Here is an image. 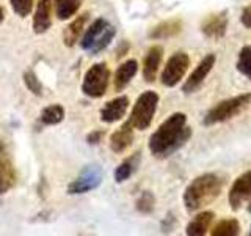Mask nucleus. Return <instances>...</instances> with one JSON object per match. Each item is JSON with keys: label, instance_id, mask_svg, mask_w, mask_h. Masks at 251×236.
<instances>
[{"label": "nucleus", "instance_id": "obj_1", "mask_svg": "<svg viewBox=\"0 0 251 236\" xmlns=\"http://www.w3.org/2000/svg\"><path fill=\"white\" fill-rule=\"evenodd\" d=\"M192 137V129L187 126V115L176 112L165 120L149 137V151L157 157H168L182 148Z\"/></svg>", "mask_w": 251, "mask_h": 236}, {"label": "nucleus", "instance_id": "obj_2", "mask_svg": "<svg viewBox=\"0 0 251 236\" xmlns=\"http://www.w3.org/2000/svg\"><path fill=\"white\" fill-rule=\"evenodd\" d=\"M225 181L217 173H204L196 177L184 191V205L188 212L200 211L217 200L223 191Z\"/></svg>", "mask_w": 251, "mask_h": 236}, {"label": "nucleus", "instance_id": "obj_3", "mask_svg": "<svg viewBox=\"0 0 251 236\" xmlns=\"http://www.w3.org/2000/svg\"><path fill=\"white\" fill-rule=\"evenodd\" d=\"M116 35V29L107 19L99 18L94 21L80 41L82 49L90 54H99L110 46Z\"/></svg>", "mask_w": 251, "mask_h": 236}, {"label": "nucleus", "instance_id": "obj_4", "mask_svg": "<svg viewBox=\"0 0 251 236\" xmlns=\"http://www.w3.org/2000/svg\"><path fill=\"white\" fill-rule=\"evenodd\" d=\"M250 102H251V93H243V94H239V96L218 102V104L212 107L206 114V117L202 118V124L214 126V124L231 120L235 115H239L243 109H247Z\"/></svg>", "mask_w": 251, "mask_h": 236}, {"label": "nucleus", "instance_id": "obj_5", "mask_svg": "<svg viewBox=\"0 0 251 236\" xmlns=\"http://www.w3.org/2000/svg\"><path fill=\"white\" fill-rule=\"evenodd\" d=\"M157 106H159V94L155 91L148 90L145 93H141L137 98V102L133 104L132 114L129 117L130 124L138 131L148 129L157 112Z\"/></svg>", "mask_w": 251, "mask_h": 236}, {"label": "nucleus", "instance_id": "obj_6", "mask_svg": "<svg viewBox=\"0 0 251 236\" xmlns=\"http://www.w3.org/2000/svg\"><path fill=\"white\" fill-rule=\"evenodd\" d=\"M110 69L105 63H96L93 65L83 77L82 91L90 98H100L104 96L108 87Z\"/></svg>", "mask_w": 251, "mask_h": 236}, {"label": "nucleus", "instance_id": "obj_7", "mask_svg": "<svg viewBox=\"0 0 251 236\" xmlns=\"http://www.w3.org/2000/svg\"><path fill=\"white\" fill-rule=\"evenodd\" d=\"M102 177H104V173H102V169L99 165H96V164L86 165V167L80 172V175L68 186V194L78 195V194L90 192L93 189L100 186Z\"/></svg>", "mask_w": 251, "mask_h": 236}, {"label": "nucleus", "instance_id": "obj_8", "mask_svg": "<svg viewBox=\"0 0 251 236\" xmlns=\"http://www.w3.org/2000/svg\"><path fill=\"white\" fill-rule=\"evenodd\" d=\"M188 65H190V59L185 52H176L175 55H171L162 71V84L165 87L177 85L180 79L185 76Z\"/></svg>", "mask_w": 251, "mask_h": 236}, {"label": "nucleus", "instance_id": "obj_9", "mask_svg": "<svg viewBox=\"0 0 251 236\" xmlns=\"http://www.w3.org/2000/svg\"><path fill=\"white\" fill-rule=\"evenodd\" d=\"M251 199V170L245 172L234 181V184L229 189L227 200L234 211H239L242 205Z\"/></svg>", "mask_w": 251, "mask_h": 236}, {"label": "nucleus", "instance_id": "obj_10", "mask_svg": "<svg viewBox=\"0 0 251 236\" xmlns=\"http://www.w3.org/2000/svg\"><path fill=\"white\" fill-rule=\"evenodd\" d=\"M215 61H217V57H215V54H209L206 55L200 63H198V66L195 68V71L190 74V77L187 79L185 84L182 85V91L185 94H190L193 91H196L201 87V84L206 81V77L209 76V73L212 71V68H214L215 65Z\"/></svg>", "mask_w": 251, "mask_h": 236}, {"label": "nucleus", "instance_id": "obj_11", "mask_svg": "<svg viewBox=\"0 0 251 236\" xmlns=\"http://www.w3.org/2000/svg\"><path fill=\"white\" fill-rule=\"evenodd\" d=\"M129 109V98L127 96H118L100 109V120L104 123H115L120 121L126 115Z\"/></svg>", "mask_w": 251, "mask_h": 236}, {"label": "nucleus", "instance_id": "obj_12", "mask_svg": "<svg viewBox=\"0 0 251 236\" xmlns=\"http://www.w3.org/2000/svg\"><path fill=\"white\" fill-rule=\"evenodd\" d=\"M52 26V0H38L33 16V31L38 35L46 33Z\"/></svg>", "mask_w": 251, "mask_h": 236}, {"label": "nucleus", "instance_id": "obj_13", "mask_svg": "<svg viewBox=\"0 0 251 236\" xmlns=\"http://www.w3.org/2000/svg\"><path fill=\"white\" fill-rule=\"evenodd\" d=\"M16 183L13 162L5 149L0 148V195L8 192Z\"/></svg>", "mask_w": 251, "mask_h": 236}, {"label": "nucleus", "instance_id": "obj_14", "mask_svg": "<svg viewBox=\"0 0 251 236\" xmlns=\"http://www.w3.org/2000/svg\"><path fill=\"white\" fill-rule=\"evenodd\" d=\"M163 57V47L162 46H152L151 49L148 51L145 61H143V77L146 82H154L157 71H159L160 61Z\"/></svg>", "mask_w": 251, "mask_h": 236}, {"label": "nucleus", "instance_id": "obj_15", "mask_svg": "<svg viewBox=\"0 0 251 236\" xmlns=\"http://www.w3.org/2000/svg\"><path fill=\"white\" fill-rule=\"evenodd\" d=\"M133 126L130 124V121L127 120L120 129L115 131L110 137V148L115 153H123L126 148H129L132 140H133Z\"/></svg>", "mask_w": 251, "mask_h": 236}, {"label": "nucleus", "instance_id": "obj_16", "mask_svg": "<svg viewBox=\"0 0 251 236\" xmlns=\"http://www.w3.org/2000/svg\"><path fill=\"white\" fill-rule=\"evenodd\" d=\"M227 29V18L226 13L212 14L202 22V33L209 38H222Z\"/></svg>", "mask_w": 251, "mask_h": 236}, {"label": "nucleus", "instance_id": "obj_17", "mask_svg": "<svg viewBox=\"0 0 251 236\" xmlns=\"http://www.w3.org/2000/svg\"><path fill=\"white\" fill-rule=\"evenodd\" d=\"M137 71H138L137 60L124 61L123 65L116 69V73H115V88H116V91L124 90L126 87L129 85V82L132 81V79L135 77Z\"/></svg>", "mask_w": 251, "mask_h": 236}, {"label": "nucleus", "instance_id": "obj_18", "mask_svg": "<svg viewBox=\"0 0 251 236\" xmlns=\"http://www.w3.org/2000/svg\"><path fill=\"white\" fill-rule=\"evenodd\" d=\"M212 220H214V212H210V211L200 212L198 216H195L190 222H188L185 233L188 236H202V235H206L210 224H212Z\"/></svg>", "mask_w": 251, "mask_h": 236}, {"label": "nucleus", "instance_id": "obj_19", "mask_svg": "<svg viewBox=\"0 0 251 236\" xmlns=\"http://www.w3.org/2000/svg\"><path fill=\"white\" fill-rule=\"evenodd\" d=\"M182 30V22L179 19H170L160 22L159 26H155L151 31H149V38L154 39H165V38H171L177 33H180Z\"/></svg>", "mask_w": 251, "mask_h": 236}, {"label": "nucleus", "instance_id": "obj_20", "mask_svg": "<svg viewBox=\"0 0 251 236\" xmlns=\"http://www.w3.org/2000/svg\"><path fill=\"white\" fill-rule=\"evenodd\" d=\"M86 19H88V14H82V16H78L75 21H73L66 27L65 33H63V41H65V44L68 47H73L78 41V38H80V33L83 31Z\"/></svg>", "mask_w": 251, "mask_h": 236}, {"label": "nucleus", "instance_id": "obj_21", "mask_svg": "<svg viewBox=\"0 0 251 236\" xmlns=\"http://www.w3.org/2000/svg\"><path fill=\"white\" fill-rule=\"evenodd\" d=\"M55 3V14L60 21H66L78 11L80 8V0H53Z\"/></svg>", "mask_w": 251, "mask_h": 236}, {"label": "nucleus", "instance_id": "obj_22", "mask_svg": "<svg viewBox=\"0 0 251 236\" xmlns=\"http://www.w3.org/2000/svg\"><path fill=\"white\" fill-rule=\"evenodd\" d=\"M63 118H65V109H63L60 104H52V106H47L46 109H43L39 120H41V123L46 126H52V124L61 123Z\"/></svg>", "mask_w": 251, "mask_h": 236}, {"label": "nucleus", "instance_id": "obj_23", "mask_svg": "<svg viewBox=\"0 0 251 236\" xmlns=\"http://www.w3.org/2000/svg\"><path fill=\"white\" fill-rule=\"evenodd\" d=\"M240 233V225L235 219H223L214 227L212 236H235Z\"/></svg>", "mask_w": 251, "mask_h": 236}, {"label": "nucleus", "instance_id": "obj_24", "mask_svg": "<svg viewBox=\"0 0 251 236\" xmlns=\"http://www.w3.org/2000/svg\"><path fill=\"white\" fill-rule=\"evenodd\" d=\"M138 161V156H133L130 159L121 162L115 170V181L116 183H124L126 179H129L130 175L135 170V162Z\"/></svg>", "mask_w": 251, "mask_h": 236}, {"label": "nucleus", "instance_id": "obj_25", "mask_svg": "<svg viewBox=\"0 0 251 236\" xmlns=\"http://www.w3.org/2000/svg\"><path fill=\"white\" fill-rule=\"evenodd\" d=\"M237 71L251 81V46H245L239 54Z\"/></svg>", "mask_w": 251, "mask_h": 236}, {"label": "nucleus", "instance_id": "obj_26", "mask_svg": "<svg viewBox=\"0 0 251 236\" xmlns=\"http://www.w3.org/2000/svg\"><path fill=\"white\" fill-rule=\"evenodd\" d=\"M154 205H155L154 195L149 191H145L143 194L140 195V199L137 200V209L140 212H143V214H149V212H152Z\"/></svg>", "mask_w": 251, "mask_h": 236}, {"label": "nucleus", "instance_id": "obj_27", "mask_svg": "<svg viewBox=\"0 0 251 236\" xmlns=\"http://www.w3.org/2000/svg\"><path fill=\"white\" fill-rule=\"evenodd\" d=\"M13 11L19 16V18H25L30 14L31 8H33V0H10Z\"/></svg>", "mask_w": 251, "mask_h": 236}, {"label": "nucleus", "instance_id": "obj_28", "mask_svg": "<svg viewBox=\"0 0 251 236\" xmlns=\"http://www.w3.org/2000/svg\"><path fill=\"white\" fill-rule=\"evenodd\" d=\"M24 84H25V87L33 94H38V96L39 94H43V85L38 81V77L35 76L33 71H27V73H24Z\"/></svg>", "mask_w": 251, "mask_h": 236}, {"label": "nucleus", "instance_id": "obj_29", "mask_svg": "<svg viewBox=\"0 0 251 236\" xmlns=\"http://www.w3.org/2000/svg\"><path fill=\"white\" fill-rule=\"evenodd\" d=\"M240 21L242 24L245 26L247 29H251V5H248L245 10L242 11V16H240Z\"/></svg>", "mask_w": 251, "mask_h": 236}, {"label": "nucleus", "instance_id": "obj_30", "mask_svg": "<svg viewBox=\"0 0 251 236\" xmlns=\"http://www.w3.org/2000/svg\"><path fill=\"white\" fill-rule=\"evenodd\" d=\"M102 136H104V132H102V131H93L91 134H88L86 140H88V144L96 145V144H99V142H100Z\"/></svg>", "mask_w": 251, "mask_h": 236}, {"label": "nucleus", "instance_id": "obj_31", "mask_svg": "<svg viewBox=\"0 0 251 236\" xmlns=\"http://www.w3.org/2000/svg\"><path fill=\"white\" fill-rule=\"evenodd\" d=\"M3 19H5V11H3V8L0 6V24L3 22Z\"/></svg>", "mask_w": 251, "mask_h": 236}, {"label": "nucleus", "instance_id": "obj_32", "mask_svg": "<svg viewBox=\"0 0 251 236\" xmlns=\"http://www.w3.org/2000/svg\"><path fill=\"white\" fill-rule=\"evenodd\" d=\"M248 211L251 212V202H250V205H248Z\"/></svg>", "mask_w": 251, "mask_h": 236}, {"label": "nucleus", "instance_id": "obj_33", "mask_svg": "<svg viewBox=\"0 0 251 236\" xmlns=\"http://www.w3.org/2000/svg\"><path fill=\"white\" fill-rule=\"evenodd\" d=\"M250 236H251V227H250Z\"/></svg>", "mask_w": 251, "mask_h": 236}]
</instances>
